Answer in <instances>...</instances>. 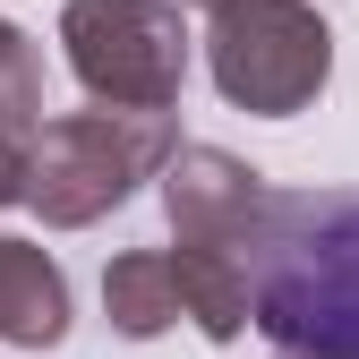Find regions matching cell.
I'll return each instance as SVG.
<instances>
[{"label": "cell", "mask_w": 359, "mask_h": 359, "mask_svg": "<svg viewBox=\"0 0 359 359\" xmlns=\"http://www.w3.org/2000/svg\"><path fill=\"white\" fill-rule=\"evenodd\" d=\"M248 325L274 351L359 359V189H265L248 240Z\"/></svg>", "instance_id": "1"}, {"label": "cell", "mask_w": 359, "mask_h": 359, "mask_svg": "<svg viewBox=\"0 0 359 359\" xmlns=\"http://www.w3.org/2000/svg\"><path fill=\"white\" fill-rule=\"evenodd\" d=\"M180 154L171 111H69L43 120V137L26 154V205L52 231H86L111 205L137 197V180H163V163Z\"/></svg>", "instance_id": "2"}, {"label": "cell", "mask_w": 359, "mask_h": 359, "mask_svg": "<svg viewBox=\"0 0 359 359\" xmlns=\"http://www.w3.org/2000/svg\"><path fill=\"white\" fill-rule=\"evenodd\" d=\"M205 69L231 111L291 120L325 95L334 77V26L308 0H231L205 26Z\"/></svg>", "instance_id": "3"}, {"label": "cell", "mask_w": 359, "mask_h": 359, "mask_svg": "<svg viewBox=\"0 0 359 359\" xmlns=\"http://www.w3.org/2000/svg\"><path fill=\"white\" fill-rule=\"evenodd\" d=\"M60 43L95 111H171L189 86V18L171 0H69Z\"/></svg>", "instance_id": "4"}, {"label": "cell", "mask_w": 359, "mask_h": 359, "mask_svg": "<svg viewBox=\"0 0 359 359\" xmlns=\"http://www.w3.org/2000/svg\"><path fill=\"white\" fill-rule=\"evenodd\" d=\"M257 205H265V171H248L222 146H180L163 163V214H171V240L189 257H222V265L248 274Z\"/></svg>", "instance_id": "5"}, {"label": "cell", "mask_w": 359, "mask_h": 359, "mask_svg": "<svg viewBox=\"0 0 359 359\" xmlns=\"http://www.w3.org/2000/svg\"><path fill=\"white\" fill-rule=\"evenodd\" d=\"M60 334H69V274L52 265V248L0 231V342L52 351Z\"/></svg>", "instance_id": "6"}, {"label": "cell", "mask_w": 359, "mask_h": 359, "mask_svg": "<svg viewBox=\"0 0 359 359\" xmlns=\"http://www.w3.org/2000/svg\"><path fill=\"white\" fill-rule=\"evenodd\" d=\"M103 317L128 342H154L163 325H180V274H171V248H128L103 265Z\"/></svg>", "instance_id": "7"}, {"label": "cell", "mask_w": 359, "mask_h": 359, "mask_svg": "<svg viewBox=\"0 0 359 359\" xmlns=\"http://www.w3.org/2000/svg\"><path fill=\"white\" fill-rule=\"evenodd\" d=\"M34 137H43V52L26 26L0 18V146L34 154Z\"/></svg>", "instance_id": "8"}, {"label": "cell", "mask_w": 359, "mask_h": 359, "mask_svg": "<svg viewBox=\"0 0 359 359\" xmlns=\"http://www.w3.org/2000/svg\"><path fill=\"white\" fill-rule=\"evenodd\" d=\"M18 197H26V154L0 146V205H18Z\"/></svg>", "instance_id": "9"}, {"label": "cell", "mask_w": 359, "mask_h": 359, "mask_svg": "<svg viewBox=\"0 0 359 359\" xmlns=\"http://www.w3.org/2000/svg\"><path fill=\"white\" fill-rule=\"evenodd\" d=\"M171 9H231V0H171Z\"/></svg>", "instance_id": "10"}, {"label": "cell", "mask_w": 359, "mask_h": 359, "mask_svg": "<svg viewBox=\"0 0 359 359\" xmlns=\"http://www.w3.org/2000/svg\"><path fill=\"white\" fill-rule=\"evenodd\" d=\"M274 359H308V351H274Z\"/></svg>", "instance_id": "11"}]
</instances>
